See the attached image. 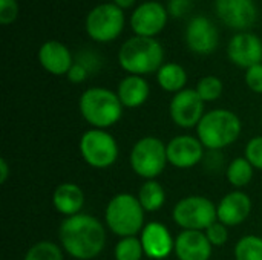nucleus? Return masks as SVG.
<instances>
[{
    "label": "nucleus",
    "instance_id": "24",
    "mask_svg": "<svg viewBox=\"0 0 262 260\" xmlns=\"http://www.w3.org/2000/svg\"><path fill=\"white\" fill-rule=\"evenodd\" d=\"M253 172H255V167L244 156V158H235L233 161H230L226 170V176L230 185H233L236 190H241L250 184V181L253 179Z\"/></svg>",
    "mask_w": 262,
    "mask_h": 260
},
{
    "label": "nucleus",
    "instance_id": "2",
    "mask_svg": "<svg viewBox=\"0 0 262 260\" xmlns=\"http://www.w3.org/2000/svg\"><path fill=\"white\" fill-rule=\"evenodd\" d=\"M83 120L92 129L106 130L117 124L123 116V104L118 95L106 87L86 89L78 101Z\"/></svg>",
    "mask_w": 262,
    "mask_h": 260
},
{
    "label": "nucleus",
    "instance_id": "14",
    "mask_svg": "<svg viewBox=\"0 0 262 260\" xmlns=\"http://www.w3.org/2000/svg\"><path fill=\"white\" fill-rule=\"evenodd\" d=\"M218 29L207 17L198 15L189 21L186 29V41L195 54H212L218 46Z\"/></svg>",
    "mask_w": 262,
    "mask_h": 260
},
{
    "label": "nucleus",
    "instance_id": "27",
    "mask_svg": "<svg viewBox=\"0 0 262 260\" xmlns=\"http://www.w3.org/2000/svg\"><path fill=\"white\" fill-rule=\"evenodd\" d=\"M23 260H64L61 248L49 241L34 244L25 254Z\"/></svg>",
    "mask_w": 262,
    "mask_h": 260
},
{
    "label": "nucleus",
    "instance_id": "17",
    "mask_svg": "<svg viewBox=\"0 0 262 260\" xmlns=\"http://www.w3.org/2000/svg\"><path fill=\"white\" fill-rule=\"evenodd\" d=\"M252 211V201L247 193L233 190L227 193L216 205L218 221L226 227H238L249 218Z\"/></svg>",
    "mask_w": 262,
    "mask_h": 260
},
{
    "label": "nucleus",
    "instance_id": "20",
    "mask_svg": "<svg viewBox=\"0 0 262 260\" xmlns=\"http://www.w3.org/2000/svg\"><path fill=\"white\" fill-rule=\"evenodd\" d=\"M52 204L54 208L66 218L80 215L84 205V192L74 182H63L55 188Z\"/></svg>",
    "mask_w": 262,
    "mask_h": 260
},
{
    "label": "nucleus",
    "instance_id": "30",
    "mask_svg": "<svg viewBox=\"0 0 262 260\" xmlns=\"http://www.w3.org/2000/svg\"><path fill=\"white\" fill-rule=\"evenodd\" d=\"M246 158L255 169L262 170V136H255L247 143Z\"/></svg>",
    "mask_w": 262,
    "mask_h": 260
},
{
    "label": "nucleus",
    "instance_id": "23",
    "mask_svg": "<svg viewBox=\"0 0 262 260\" xmlns=\"http://www.w3.org/2000/svg\"><path fill=\"white\" fill-rule=\"evenodd\" d=\"M137 198L146 213H154V211H158L164 205L166 192L160 182H157L155 179H150L141 185Z\"/></svg>",
    "mask_w": 262,
    "mask_h": 260
},
{
    "label": "nucleus",
    "instance_id": "8",
    "mask_svg": "<svg viewBox=\"0 0 262 260\" xmlns=\"http://www.w3.org/2000/svg\"><path fill=\"white\" fill-rule=\"evenodd\" d=\"M80 155L92 169H107L118 159V144L115 138L101 129H89L80 138Z\"/></svg>",
    "mask_w": 262,
    "mask_h": 260
},
{
    "label": "nucleus",
    "instance_id": "16",
    "mask_svg": "<svg viewBox=\"0 0 262 260\" xmlns=\"http://www.w3.org/2000/svg\"><path fill=\"white\" fill-rule=\"evenodd\" d=\"M227 55L239 67H252L262 61V41L255 34L239 32L232 37L227 46Z\"/></svg>",
    "mask_w": 262,
    "mask_h": 260
},
{
    "label": "nucleus",
    "instance_id": "1",
    "mask_svg": "<svg viewBox=\"0 0 262 260\" xmlns=\"http://www.w3.org/2000/svg\"><path fill=\"white\" fill-rule=\"evenodd\" d=\"M61 248L74 259H95L106 245V230L103 224L91 215H75L66 218L58 228Z\"/></svg>",
    "mask_w": 262,
    "mask_h": 260
},
{
    "label": "nucleus",
    "instance_id": "31",
    "mask_svg": "<svg viewBox=\"0 0 262 260\" xmlns=\"http://www.w3.org/2000/svg\"><path fill=\"white\" fill-rule=\"evenodd\" d=\"M246 83L250 90L262 93V63L255 64L246 70Z\"/></svg>",
    "mask_w": 262,
    "mask_h": 260
},
{
    "label": "nucleus",
    "instance_id": "26",
    "mask_svg": "<svg viewBox=\"0 0 262 260\" xmlns=\"http://www.w3.org/2000/svg\"><path fill=\"white\" fill-rule=\"evenodd\" d=\"M115 260H141L144 254L143 245L140 238L130 236V238H121L114 250Z\"/></svg>",
    "mask_w": 262,
    "mask_h": 260
},
{
    "label": "nucleus",
    "instance_id": "33",
    "mask_svg": "<svg viewBox=\"0 0 262 260\" xmlns=\"http://www.w3.org/2000/svg\"><path fill=\"white\" fill-rule=\"evenodd\" d=\"M66 75H68V80L71 83L78 84V83H83L88 78V69L83 64H80V63H74Z\"/></svg>",
    "mask_w": 262,
    "mask_h": 260
},
{
    "label": "nucleus",
    "instance_id": "21",
    "mask_svg": "<svg viewBox=\"0 0 262 260\" xmlns=\"http://www.w3.org/2000/svg\"><path fill=\"white\" fill-rule=\"evenodd\" d=\"M117 95L123 107L135 109L143 106L149 98V84L140 75H127L118 84Z\"/></svg>",
    "mask_w": 262,
    "mask_h": 260
},
{
    "label": "nucleus",
    "instance_id": "15",
    "mask_svg": "<svg viewBox=\"0 0 262 260\" xmlns=\"http://www.w3.org/2000/svg\"><path fill=\"white\" fill-rule=\"evenodd\" d=\"M166 21L167 11L158 2H146L140 5L130 17V26L135 34L152 38L164 28Z\"/></svg>",
    "mask_w": 262,
    "mask_h": 260
},
{
    "label": "nucleus",
    "instance_id": "32",
    "mask_svg": "<svg viewBox=\"0 0 262 260\" xmlns=\"http://www.w3.org/2000/svg\"><path fill=\"white\" fill-rule=\"evenodd\" d=\"M18 6L15 0H0V23L9 25L15 20Z\"/></svg>",
    "mask_w": 262,
    "mask_h": 260
},
{
    "label": "nucleus",
    "instance_id": "22",
    "mask_svg": "<svg viewBox=\"0 0 262 260\" xmlns=\"http://www.w3.org/2000/svg\"><path fill=\"white\" fill-rule=\"evenodd\" d=\"M157 80H158V84L166 92L178 93L184 89V86L187 83V74L181 64L166 63L157 72Z\"/></svg>",
    "mask_w": 262,
    "mask_h": 260
},
{
    "label": "nucleus",
    "instance_id": "25",
    "mask_svg": "<svg viewBox=\"0 0 262 260\" xmlns=\"http://www.w3.org/2000/svg\"><path fill=\"white\" fill-rule=\"evenodd\" d=\"M236 260H262V238L249 234L241 238L235 245Z\"/></svg>",
    "mask_w": 262,
    "mask_h": 260
},
{
    "label": "nucleus",
    "instance_id": "6",
    "mask_svg": "<svg viewBox=\"0 0 262 260\" xmlns=\"http://www.w3.org/2000/svg\"><path fill=\"white\" fill-rule=\"evenodd\" d=\"M132 170L143 179L158 178L167 161V146L157 136H143L138 139L129 155Z\"/></svg>",
    "mask_w": 262,
    "mask_h": 260
},
{
    "label": "nucleus",
    "instance_id": "18",
    "mask_svg": "<svg viewBox=\"0 0 262 260\" xmlns=\"http://www.w3.org/2000/svg\"><path fill=\"white\" fill-rule=\"evenodd\" d=\"M212 244L204 231L183 230L175 239V256L178 260H210Z\"/></svg>",
    "mask_w": 262,
    "mask_h": 260
},
{
    "label": "nucleus",
    "instance_id": "10",
    "mask_svg": "<svg viewBox=\"0 0 262 260\" xmlns=\"http://www.w3.org/2000/svg\"><path fill=\"white\" fill-rule=\"evenodd\" d=\"M172 121L183 129H192L200 124L204 113V101L196 89H183L175 93L169 106Z\"/></svg>",
    "mask_w": 262,
    "mask_h": 260
},
{
    "label": "nucleus",
    "instance_id": "9",
    "mask_svg": "<svg viewBox=\"0 0 262 260\" xmlns=\"http://www.w3.org/2000/svg\"><path fill=\"white\" fill-rule=\"evenodd\" d=\"M124 28L123 9L115 3H103L95 6L86 18V31L95 41L115 40Z\"/></svg>",
    "mask_w": 262,
    "mask_h": 260
},
{
    "label": "nucleus",
    "instance_id": "36",
    "mask_svg": "<svg viewBox=\"0 0 262 260\" xmlns=\"http://www.w3.org/2000/svg\"><path fill=\"white\" fill-rule=\"evenodd\" d=\"M114 2L118 8H130L135 3V0H114Z\"/></svg>",
    "mask_w": 262,
    "mask_h": 260
},
{
    "label": "nucleus",
    "instance_id": "4",
    "mask_svg": "<svg viewBox=\"0 0 262 260\" xmlns=\"http://www.w3.org/2000/svg\"><path fill=\"white\" fill-rule=\"evenodd\" d=\"M243 130L241 120L227 109H213L207 112L196 126V135L201 144L209 150H221L233 144Z\"/></svg>",
    "mask_w": 262,
    "mask_h": 260
},
{
    "label": "nucleus",
    "instance_id": "12",
    "mask_svg": "<svg viewBox=\"0 0 262 260\" xmlns=\"http://www.w3.org/2000/svg\"><path fill=\"white\" fill-rule=\"evenodd\" d=\"M216 15L233 29H249L258 18V8L253 0H216Z\"/></svg>",
    "mask_w": 262,
    "mask_h": 260
},
{
    "label": "nucleus",
    "instance_id": "3",
    "mask_svg": "<svg viewBox=\"0 0 262 260\" xmlns=\"http://www.w3.org/2000/svg\"><path fill=\"white\" fill-rule=\"evenodd\" d=\"M164 51L160 41L152 37L135 35L123 43L118 52L120 66L130 75L158 72L163 66Z\"/></svg>",
    "mask_w": 262,
    "mask_h": 260
},
{
    "label": "nucleus",
    "instance_id": "7",
    "mask_svg": "<svg viewBox=\"0 0 262 260\" xmlns=\"http://www.w3.org/2000/svg\"><path fill=\"white\" fill-rule=\"evenodd\" d=\"M172 218L183 230L206 231L218 221V213L216 205L209 198L192 195L177 202L172 210Z\"/></svg>",
    "mask_w": 262,
    "mask_h": 260
},
{
    "label": "nucleus",
    "instance_id": "5",
    "mask_svg": "<svg viewBox=\"0 0 262 260\" xmlns=\"http://www.w3.org/2000/svg\"><path fill=\"white\" fill-rule=\"evenodd\" d=\"M144 215L146 211L138 198L130 193H118L106 207L104 222L107 228L120 239L130 238L143 231Z\"/></svg>",
    "mask_w": 262,
    "mask_h": 260
},
{
    "label": "nucleus",
    "instance_id": "29",
    "mask_svg": "<svg viewBox=\"0 0 262 260\" xmlns=\"http://www.w3.org/2000/svg\"><path fill=\"white\" fill-rule=\"evenodd\" d=\"M204 233H206L209 242L212 244V247H223L229 241V230L220 221H216L215 224H212Z\"/></svg>",
    "mask_w": 262,
    "mask_h": 260
},
{
    "label": "nucleus",
    "instance_id": "28",
    "mask_svg": "<svg viewBox=\"0 0 262 260\" xmlns=\"http://www.w3.org/2000/svg\"><path fill=\"white\" fill-rule=\"evenodd\" d=\"M196 92H198V95L203 98L204 103L216 101V100L221 97V93H223V81H221L218 77H215V75L203 77V78L198 81Z\"/></svg>",
    "mask_w": 262,
    "mask_h": 260
},
{
    "label": "nucleus",
    "instance_id": "11",
    "mask_svg": "<svg viewBox=\"0 0 262 260\" xmlns=\"http://www.w3.org/2000/svg\"><path fill=\"white\" fill-rule=\"evenodd\" d=\"M167 161L177 169H192L204 159V146L192 135H178L167 144Z\"/></svg>",
    "mask_w": 262,
    "mask_h": 260
},
{
    "label": "nucleus",
    "instance_id": "19",
    "mask_svg": "<svg viewBox=\"0 0 262 260\" xmlns=\"http://www.w3.org/2000/svg\"><path fill=\"white\" fill-rule=\"evenodd\" d=\"M38 60L43 69L52 75H64L74 64L69 49L57 40H49L41 44L38 51Z\"/></svg>",
    "mask_w": 262,
    "mask_h": 260
},
{
    "label": "nucleus",
    "instance_id": "35",
    "mask_svg": "<svg viewBox=\"0 0 262 260\" xmlns=\"http://www.w3.org/2000/svg\"><path fill=\"white\" fill-rule=\"evenodd\" d=\"M8 176H9V166H8V161L2 158L0 159V182L5 184L8 181Z\"/></svg>",
    "mask_w": 262,
    "mask_h": 260
},
{
    "label": "nucleus",
    "instance_id": "13",
    "mask_svg": "<svg viewBox=\"0 0 262 260\" xmlns=\"http://www.w3.org/2000/svg\"><path fill=\"white\" fill-rule=\"evenodd\" d=\"M140 234L144 254L149 259L163 260L175 251V239L172 238L169 228L161 222L146 224Z\"/></svg>",
    "mask_w": 262,
    "mask_h": 260
},
{
    "label": "nucleus",
    "instance_id": "34",
    "mask_svg": "<svg viewBox=\"0 0 262 260\" xmlns=\"http://www.w3.org/2000/svg\"><path fill=\"white\" fill-rule=\"evenodd\" d=\"M189 0H169V12L173 17H181L183 14H186L189 11Z\"/></svg>",
    "mask_w": 262,
    "mask_h": 260
}]
</instances>
